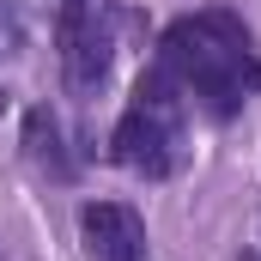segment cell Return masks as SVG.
Listing matches in <instances>:
<instances>
[{
    "label": "cell",
    "instance_id": "cell-1",
    "mask_svg": "<svg viewBox=\"0 0 261 261\" xmlns=\"http://www.w3.org/2000/svg\"><path fill=\"white\" fill-rule=\"evenodd\" d=\"M152 61L176 79V91L200 103L213 122H231L249 97L261 91V49L249 37V24L225 6H200L164 24L158 55Z\"/></svg>",
    "mask_w": 261,
    "mask_h": 261
},
{
    "label": "cell",
    "instance_id": "cell-2",
    "mask_svg": "<svg viewBox=\"0 0 261 261\" xmlns=\"http://www.w3.org/2000/svg\"><path fill=\"white\" fill-rule=\"evenodd\" d=\"M182 116H189V97L152 61L134 79L128 103H122V122L110 134V158L122 170H134V176H146V182L176 176V164H182Z\"/></svg>",
    "mask_w": 261,
    "mask_h": 261
},
{
    "label": "cell",
    "instance_id": "cell-3",
    "mask_svg": "<svg viewBox=\"0 0 261 261\" xmlns=\"http://www.w3.org/2000/svg\"><path fill=\"white\" fill-rule=\"evenodd\" d=\"M55 43H61L67 91L91 97V91L110 79V61H116V6H110V0H61V12H55Z\"/></svg>",
    "mask_w": 261,
    "mask_h": 261
},
{
    "label": "cell",
    "instance_id": "cell-4",
    "mask_svg": "<svg viewBox=\"0 0 261 261\" xmlns=\"http://www.w3.org/2000/svg\"><path fill=\"white\" fill-rule=\"evenodd\" d=\"M79 237L91 261H146V219L128 200H85L79 206Z\"/></svg>",
    "mask_w": 261,
    "mask_h": 261
},
{
    "label": "cell",
    "instance_id": "cell-5",
    "mask_svg": "<svg viewBox=\"0 0 261 261\" xmlns=\"http://www.w3.org/2000/svg\"><path fill=\"white\" fill-rule=\"evenodd\" d=\"M24 158L43 170V176H55V182H67L73 176V158H67V140H61V122H55V110L49 103H37V110H24Z\"/></svg>",
    "mask_w": 261,
    "mask_h": 261
},
{
    "label": "cell",
    "instance_id": "cell-6",
    "mask_svg": "<svg viewBox=\"0 0 261 261\" xmlns=\"http://www.w3.org/2000/svg\"><path fill=\"white\" fill-rule=\"evenodd\" d=\"M12 55H24V12H18V0H0V61H12Z\"/></svg>",
    "mask_w": 261,
    "mask_h": 261
},
{
    "label": "cell",
    "instance_id": "cell-7",
    "mask_svg": "<svg viewBox=\"0 0 261 261\" xmlns=\"http://www.w3.org/2000/svg\"><path fill=\"white\" fill-rule=\"evenodd\" d=\"M6 97H12V91H0V116H6Z\"/></svg>",
    "mask_w": 261,
    "mask_h": 261
}]
</instances>
